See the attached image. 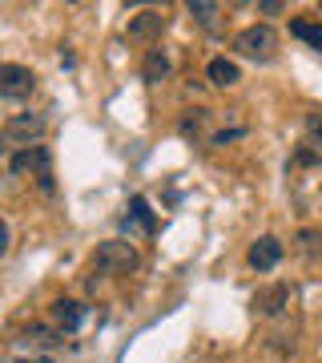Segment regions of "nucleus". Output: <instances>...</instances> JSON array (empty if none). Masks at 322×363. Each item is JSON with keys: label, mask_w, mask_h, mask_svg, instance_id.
I'll list each match as a JSON object with an SVG mask.
<instances>
[{"label": "nucleus", "mask_w": 322, "mask_h": 363, "mask_svg": "<svg viewBox=\"0 0 322 363\" xmlns=\"http://www.w3.org/2000/svg\"><path fill=\"white\" fill-rule=\"evenodd\" d=\"M45 130H49L45 113H13L4 125H0V154H8V157L25 154V150L40 145Z\"/></svg>", "instance_id": "f257e3e1"}, {"label": "nucleus", "mask_w": 322, "mask_h": 363, "mask_svg": "<svg viewBox=\"0 0 322 363\" xmlns=\"http://www.w3.org/2000/svg\"><path fill=\"white\" fill-rule=\"evenodd\" d=\"M137 262H142V255H137V247H133L129 238H109V242H101L97 255H93V271L113 279V274H133Z\"/></svg>", "instance_id": "f03ea898"}, {"label": "nucleus", "mask_w": 322, "mask_h": 363, "mask_svg": "<svg viewBox=\"0 0 322 363\" xmlns=\"http://www.w3.org/2000/svg\"><path fill=\"white\" fill-rule=\"evenodd\" d=\"M234 49L242 52L246 61H258V65H266L274 61V52H278V33L270 25H246L238 37H234Z\"/></svg>", "instance_id": "7ed1b4c3"}, {"label": "nucleus", "mask_w": 322, "mask_h": 363, "mask_svg": "<svg viewBox=\"0 0 322 363\" xmlns=\"http://www.w3.org/2000/svg\"><path fill=\"white\" fill-rule=\"evenodd\" d=\"M37 93V73L13 61H0V97L4 101H25Z\"/></svg>", "instance_id": "20e7f679"}, {"label": "nucleus", "mask_w": 322, "mask_h": 363, "mask_svg": "<svg viewBox=\"0 0 322 363\" xmlns=\"http://www.w3.org/2000/svg\"><path fill=\"white\" fill-rule=\"evenodd\" d=\"M166 25H169V16L161 13V9H145V13H137L133 21H129L125 37L133 40V45H149V40H157L161 33H166Z\"/></svg>", "instance_id": "39448f33"}, {"label": "nucleus", "mask_w": 322, "mask_h": 363, "mask_svg": "<svg viewBox=\"0 0 322 363\" xmlns=\"http://www.w3.org/2000/svg\"><path fill=\"white\" fill-rule=\"evenodd\" d=\"M282 255H286L282 242H278L274 234H262V238H254V242H250V250H246V262H250L258 274H266V271H274V267L282 262Z\"/></svg>", "instance_id": "423d86ee"}, {"label": "nucleus", "mask_w": 322, "mask_h": 363, "mask_svg": "<svg viewBox=\"0 0 322 363\" xmlns=\"http://www.w3.org/2000/svg\"><path fill=\"white\" fill-rule=\"evenodd\" d=\"M49 319L61 335H73V331H81V323H85V303H77V298H52Z\"/></svg>", "instance_id": "0eeeda50"}, {"label": "nucleus", "mask_w": 322, "mask_h": 363, "mask_svg": "<svg viewBox=\"0 0 322 363\" xmlns=\"http://www.w3.org/2000/svg\"><path fill=\"white\" fill-rule=\"evenodd\" d=\"M286 307H290V286L286 283H274V286H266V291L254 295V311L262 315V319H274V315H282Z\"/></svg>", "instance_id": "6e6552de"}, {"label": "nucleus", "mask_w": 322, "mask_h": 363, "mask_svg": "<svg viewBox=\"0 0 322 363\" xmlns=\"http://www.w3.org/2000/svg\"><path fill=\"white\" fill-rule=\"evenodd\" d=\"M169 69H173V61H169V52L161 49V45L145 49V61H142V81L145 85H161V81L169 77Z\"/></svg>", "instance_id": "1a4fd4ad"}, {"label": "nucleus", "mask_w": 322, "mask_h": 363, "mask_svg": "<svg viewBox=\"0 0 322 363\" xmlns=\"http://www.w3.org/2000/svg\"><path fill=\"white\" fill-rule=\"evenodd\" d=\"M206 77H209L214 89H234V85L242 81V69L234 65V61H226V57H214L206 65Z\"/></svg>", "instance_id": "9d476101"}, {"label": "nucleus", "mask_w": 322, "mask_h": 363, "mask_svg": "<svg viewBox=\"0 0 322 363\" xmlns=\"http://www.w3.org/2000/svg\"><path fill=\"white\" fill-rule=\"evenodd\" d=\"M154 210H149V202L145 198H133L129 202V214H125V230L129 234H154Z\"/></svg>", "instance_id": "9b49d317"}, {"label": "nucleus", "mask_w": 322, "mask_h": 363, "mask_svg": "<svg viewBox=\"0 0 322 363\" xmlns=\"http://www.w3.org/2000/svg\"><path fill=\"white\" fill-rule=\"evenodd\" d=\"M21 343H28L33 351H52V347H61L64 343V335L57 331V327H25Z\"/></svg>", "instance_id": "f8f14e48"}, {"label": "nucleus", "mask_w": 322, "mask_h": 363, "mask_svg": "<svg viewBox=\"0 0 322 363\" xmlns=\"http://www.w3.org/2000/svg\"><path fill=\"white\" fill-rule=\"evenodd\" d=\"M209 109H185L181 113V121H178V130H181V138H202L206 133V125H209Z\"/></svg>", "instance_id": "ddd939ff"}, {"label": "nucleus", "mask_w": 322, "mask_h": 363, "mask_svg": "<svg viewBox=\"0 0 322 363\" xmlns=\"http://www.w3.org/2000/svg\"><path fill=\"white\" fill-rule=\"evenodd\" d=\"M218 13H222L218 4H206V0H193V4H190V16H193L202 28H209V33L218 28Z\"/></svg>", "instance_id": "4468645a"}, {"label": "nucleus", "mask_w": 322, "mask_h": 363, "mask_svg": "<svg viewBox=\"0 0 322 363\" xmlns=\"http://www.w3.org/2000/svg\"><path fill=\"white\" fill-rule=\"evenodd\" d=\"M290 37L306 40V45H314V49H322V25L318 21H294L290 25Z\"/></svg>", "instance_id": "2eb2a0df"}, {"label": "nucleus", "mask_w": 322, "mask_h": 363, "mask_svg": "<svg viewBox=\"0 0 322 363\" xmlns=\"http://www.w3.org/2000/svg\"><path fill=\"white\" fill-rule=\"evenodd\" d=\"M306 138H310V145H322V113L306 117Z\"/></svg>", "instance_id": "dca6fc26"}, {"label": "nucleus", "mask_w": 322, "mask_h": 363, "mask_svg": "<svg viewBox=\"0 0 322 363\" xmlns=\"http://www.w3.org/2000/svg\"><path fill=\"white\" fill-rule=\"evenodd\" d=\"M298 242H302V250L310 255V250H314V247L322 242V234H318V230H302V234H298Z\"/></svg>", "instance_id": "f3484780"}, {"label": "nucleus", "mask_w": 322, "mask_h": 363, "mask_svg": "<svg viewBox=\"0 0 322 363\" xmlns=\"http://www.w3.org/2000/svg\"><path fill=\"white\" fill-rule=\"evenodd\" d=\"M314 162H322V154H314V150H298L294 154V166H314Z\"/></svg>", "instance_id": "a211bd4d"}, {"label": "nucleus", "mask_w": 322, "mask_h": 363, "mask_svg": "<svg viewBox=\"0 0 322 363\" xmlns=\"http://www.w3.org/2000/svg\"><path fill=\"white\" fill-rule=\"evenodd\" d=\"M258 13L274 16V13H282V4H278V0H262V4H258Z\"/></svg>", "instance_id": "6ab92c4d"}, {"label": "nucleus", "mask_w": 322, "mask_h": 363, "mask_svg": "<svg viewBox=\"0 0 322 363\" xmlns=\"http://www.w3.org/2000/svg\"><path fill=\"white\" fill-rule=\"evenodd\" d=\"M4 250H8V226L0 222V255H4Z\"/></svg>", "instance_id": "aec40b11"}, {"label": "nucleus", "mask_w": 322, "mask_h": 363, "mask_svg": "<svg viewBox=\"0 0 322 363\" xmlns=\"http://www.w3.org/2000/svg\"><path fill=\"white\" fill-rule=\"evenodd\" d=\"M16 363H52V359H16Z\"/></svg>", "instance_id": "412c9836"}]
</instances>
